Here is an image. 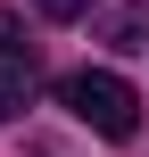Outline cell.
I'll return each instance as SVG.
<instances>
[{
    "label": "cell",
    "mask_w": 149,
    "mask_h": 157,
    "mask_svg": "<svg viewBox=\"0 0 149 157\" xmlns=\"http://www.w3.org/2000/svg\"><path fill=\"white\" fill-rule=\"evenodd\" d=\"M100 41H108V50H149V0L108 8V17H100Z\"/></svg>",
    "instance_id": "cell-3"
},
{
    "label": "cell",
    "mask_w": 149,
    "mask_h": 157,
    "mask_svg": "<svg viewBox=\"0 0 149 157\" xmlns=\"http://www.w3.org/2000/svg\"><path fill=\"white\" fill-rule=\"evenodd\" d=\"M0 116H8V99H0Z\"/></svg>",
    "instance_id": "cell-5"
},
{
    "label": "cell",
    "mask_w": 149,
    "mask_h": 157,
    "mask_svg": "<svg viewBox=\"0 0 149 157\" xmlns=\"http://www.w3.org/2000/svg\"><path fill=\"white\" fill-rule=\"evenodd\" d=\"M41 17H58V25H75V17H91V0H33Z\"/></svg>",
    "instance_id": "cell-4"
},
{
    "label": "cell",
    "mask_w": 149,
    "mask_h": 157,
    "mask_svg": "<svg viewBox=\"0 0 149 157\" xmlns=\"http://www.w3.org/2000/svg\"><path fill=\"white\" fill-rule=\"evenodd\" d=\"M33 83H41V50H33V41H25V25L0 8V99H8V108H25V99H33Z\"/></svg>",
    "instance_id": "cell-2"
},
{
    "label": "cell",
    "mask_w": 149,
    "mask_h": 157,
    "mask_svg": "<svg viewBox=\"0 0 149 157\" xmlns=\"http://www.w3.org/2000/svg\"><path fill=\"white\" fill-rule=\"evenodd\" d=\"M58 108H66L75 124H91L100 141H133V132H141V91H133L124 75H108V66L66 75V83H58Z\"/></svg>",
    "instance_id": "cell-1"
}]
</instances>
